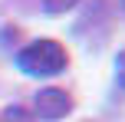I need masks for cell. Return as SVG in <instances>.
Returning <instances> with one entry per match:
<instances>
[{
  "mask_svg": "<svg viewBox=\"0 0 125 122\" xmlns=\"http://www.w3.org/2000/svg\"><path fill=\"white\" fill-rule=\"evenodd\" d=\"M13 63H17L20 73H26L33 79H50V76H59L69 66V53L56 40H33L23 50L13 53Z\"/></svg>",
  "mask_w": 125,
  "mask_h": 122,
  "instance_id": "obj_1",
  "label": "cell"
},
{
  "mask_svg": "<svg viewBox=\"0 0 125 122\" xmlns=\"http://www.w3.org/2000/svg\"><path fill=\"white\" fill-rule=\"evenodd\" d=\"M73 96L66 89H56V86H46L33 96V116L40 119H66L73 112Z\"/></svg>",
  "mask_w": 125,
  "mask_h": 122,
  "instance_id": "obj_2",
  "label": "cell"
},
{
  "mask_svg": "<svg viewBox=\"0 0 125 122\" xmlns=\"http://www.w3.org/2000/svg\"><path fill=\"white\" fill-rule=\"evenodd\" d=\"M3 119H7V122H36V116L26 112L23 106H10V109L3 112Z\"/></svg>",
  "mask_w": 125,
  "mask_h": 122,
  "instance_id": "obj_3",
  "label": "cell"
},
{
  "mask_svg": "<svg viewBox=\"0 0 125 122\" xmlns=\"http://www.w3.org/2000/svg\"><path fill=\"white\" fill-rule=\"evenodd\" d=\"M76 3H79V0H43V10L46 13H66V10H73Z\"/></svg>",
  "mask_w": 125,
  "mask_h": 122,
  "instance_id": "obj_4",
  "label": "cell"
},
{
  "mask_svg": "<svg viewBox=\"0 0 125 122\" xmlns=\"http://www.w3.org/2000/svg\"><path fill=\"white\" fill-rule=\"evenodd\" d=\"M115 73H119V86L125 89V50L119 53V59H115Z\"/></svg>",
  "mask_w": 125,
  "mask_h": 122,
  "instance_id": "obj_5",
  "label": "cell"
},
{
  "mask_svg": "<svg viewBox=\"0 0 125 122\" xmlns=\"http://www.w3.org/2000/svg\"><path fill=\"white\" fill-rule=\"evenodd\" d=\"M122 7H125V0H122Z\"/></svg>",
  "mask_w": 125,
  "mask_h": 122,
  "instance_id": "obj_6",
  "label": "cell"
}]
</instances>
